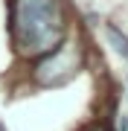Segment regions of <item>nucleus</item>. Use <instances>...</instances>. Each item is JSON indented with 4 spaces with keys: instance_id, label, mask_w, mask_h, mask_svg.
I'll list each match as a JSON object with an SVG mask.
<instances>
[{
    "instance_id": "obj_1",
    "label": "nucleus",
    "mask_w": 128,
    "mask_h": 131,
    "mask_svg": "<svg viewBox=\"0 0 128 131\" xmlns=\"http://www.w3.org/2000/svg\"><path fill=\"white\" fill-rule=\"evenodd\" d=\"M64 38V15L58 0H15L12 41L20 56H44Z\"/></svg>"
},
{
    "instance_id": "obj_3",
    "label": "nucleus",
    "mask_w": 128,
    "mask_h": 131,
    "mask_svg": "<svg viewBox=\"0 0 128 131\" xmlns=\"http://www.w3.org/2000/svg\"><path fill=\"white\" fill-rule=\"evenodd\" d=\"M105 35H108V41L114 44V50H117V52L128 56V38H125V35H119V29H117V26H108V29H105Z\"/></svg>"
},
{
    "instance_id": "obj_2",
    "label": "nucleus",
    "mask_w": 128,
    "mask_h": 131,
    "mask_svg": "<svg viewBox=\"0 0 128 131\" xmlns=\"http://www.w3.org/2000/svg\"><path fill=\"white\" fill-rule=\"evenodd\" d=\"M76 73H79V52L73 47H58V50H52L50 58H44L35 67V82L52 88V84H64Z\"/></svg>"
},
{
    "instance_id": "obj_4",
    "label": "nucleus",
    "mask_w": 128,
    "mask_h": 131,
    "mask_svg": "<svg viewBox=\"0 0 128 131\" xmlns=\"http://www.w3.org/2000/svg\"><path fill=\"white\" fill-rule=\"evenodd\" d=\"M90 131H105V128H90Z\"/></svg>"
}]
</instances>
